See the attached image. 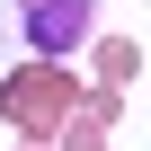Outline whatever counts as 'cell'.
<instances>
[{
    "label": "cell",
    "mask_w": 151,
    "mask_h": 151,
    "mask_svg": "<svg viewBox=\"0 0 151 151\" xmlns=\"http://www.w3.org/2000/svg\"><path fill=\"white\" fill-rule=\"evenodd\" d=\"M71 116H80V80L53 71L45 53H36L27 71H0V124H18L27 142H53Z\"/></svg>",
    "instance_id": "6da1fadb"
},
{
    "label": "cell",
    "mask_w": 151,
    "mask_h": 151,
    "mask_svg": "<svg viewBox=\"0 0 151 151\" xmlns=\"http://www.w3.org/2000/svg\"><path fill=\"white\" fill-rule=\"evenodd\" d=\"M89 9H98V0H18L27 45H36L45 62H62V53H80V45H89Z\"/></svg>",
    "instance_id": "7a4b0ae2"
},
{
    "label": "cell",
    "mask_w": 151,
    "mask_h": 151,
    "mask_svg": "<svg viewBox=\"0 0 151 151\" xmlns=\"http://www.w3.org/2000/svg\"><path fill=\"white\" fill-rule=\"evenodd\" d=\"M89 62H98V80H107V89L142 80V45H133V36H89Z\"/></svg>",
    "instance_id": "3957f363"
},
{
    "label": "cell",
    "mask_w": 151,
    "mask_h": 151,
    "mask_svg": "<svg viewBox=\"0 0 151 151\" xmlns=\"http://www.w3.org/2000/svg\"><path fill=\"white\" fill-rule=\"evenodd\" d=\"M53 151H107V142H98V124H89V116H71V124H62V142H53Z\"/></svg>",
    "instance_id": "277c9868"
},
{
    "label": "cell",
    "mask_w": 151,
    "mask_h": 151,
    "mask_svg": "<svg viewBox=\"0 0 151 151\" xmlns=\"http://www.w3.org/2000/svg\"><path fill=\"white\" fill-rule=\"evenodd\" d=\"M80 116L89 124H116V89H80Z\"/></svg>",
    "instance_id": "5b68a950"
},
{
    "label": "cell",
    "mask_w": 151,
    "mask_h": 151,
    "mask_svg": "<svg viewBox=\"0 0 151 151\" xmlns=\"http://www.w3.org/2000/svg\"><path fill=\"white\" fill-rule=\"evenodd\" d=\"M27 151H45V142H27Z\"/></svg>",
    "instance_id": "8992f818"
}]
</instances>
